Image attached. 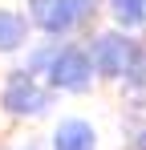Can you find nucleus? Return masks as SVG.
Returning <instances> with one entry per match:
<instances>
[{
  "label": "nucleus",
  "mask_w": 146,
  "mask_h": 150,
  "mask_svg": "<svg viewBox=\"0 0 146 150\" xmlns=\"http://www.w3.org/2000/svg\"><path fill=\"white\" fill-rule=\"evenodd\" d=\"M49 89H65V93H85L94 85V57L89 49H77V45H61L49 61Z\"/></svg>",
  "instance_id": "obj_1"
},
{
  "label": "nucleus",
  "mask_w": 146,
  "mask_h": 150,
  "mask_svg": "<svg viewBox=\"0 0 146 150\" xmlns=\"http://www.w3.org/2000/svg\"><path fill=\"white\" fill-rule=\"evenodd\" d=\"M0 105L8 114H16V118H41L53 105V89L37 85L33 69H16V73H8L4 89H0Z\"/></svg>",
  "instance_id": "obj_2"
},
{
  "label": "nucleus",
  "mask_w": 146,
  "mask_h": 150,
  "mask_svg": "<svg viewBox=\"0 0 146 150\" xmlns=\"http://www.w3.org/2000/svg\"><path fill=\"white\" fill-rule=\"evenodd\" d=\"M138 49L142 45L130 41V37H122V33H101V37H94V45H89V57H94V69L101 77H122L126 81Z\"/></svg>",
  "instance_id": "obj_3"
},
{
  "label": "nucleus",
  "mask_w": 146,
  "mask_h": 150,
  "mask_svg": "<svg viewBox=\"0 0 146 150\" xmlns=\"http://www.w3.org/2000/svg\"><path fill=\"white\" fill-rule=\"evenodd\" d=\"M89 12H94V0H57L53 8H45V12L37 16V25L45 28L49 37H61V33H69L73 25H81Z\"/></svg>",
  "instance_id": "obj_4"
},
{
  "label": "nucleus",
  "mask_w": 146,
  "mask_h": 150,
  "mask_svg": "<svg viewBox=\"0 0 146 150\" xmlns=\"http://www.w3.org/2000/svg\"><path fill=\"white\" fill-rule=\"evenodd\" d=\"M53 150H97V130L81 118H65L53 130Z\"/></svg>",
  "instance_id": "obj_5"
},
{
  "label": "nucleus",
  "mask_w": 146,
  "mask_h": 150,
  "mask_svg": "<svg viewBox=\"0 0 146 150\" xmlns=\"http://www.w3.org/2000/svg\"><path fill=\"white\" fill-rule=\"evenodd\" d=\"M28 41V21L12 8H0V53H12Z\"/></svg>",
  "instance_id": "obj_6"
},
{
  "label": "nucleus",
  "mask_w": 146,
  "mask_h": 150,
  "mask_svg": "<svg viewBox=\"0 0 146 150\" xmlns=\"http://www.w3.org/2000/svg\"><path fill=\"white\" fill-rule=\"evenodd\" d=\"M106 4H110V16L118 21V28L146 25V0H106Z\"/></svg>",
  "instance_id": "obj_7"
},
{
  "label": "nucleus",
  "mask_w": 146,
  "mask_h": 150,
  "mask_svg": "<svg viewBox=\"0 0 146 150\" xmlns=\"http://www.w3.org/2000/svg\"><path fill=\"white\" fill-rule=\"evenodd\" d=\"M126 85H134V89H142V85H146V49H138L130 73H126Z\"/></svg>",
  "instance_id": "obj_8"
},
{
  "label": "nucleus",
  "mask_w": 146,
  "mask_h": 150,
  "mask_svg": "<svg viewBox=\"0 0 146 150\" xmlns=\"http://www.w3.org/2000/svg\"><path fill=\"white\" fill-rule=\"evenodd\" d=\"M24 4H28V12H33V21H37V16H41L45 8H53L57 0H24Z\"/></svg>",
  "instance_id": "obj_9"
},
{
  "label": "nucleus",
  "mask_w": 146,
  "mask_h": 150,
  "mask_svg": "<svg viewBox=\"0 0 146 150\" xmlns=\"http://www.w3.org/2000/svg\"><path fill=\"white\" fill-rule=\"evenodd\" d=\"M138 150H146V130H142V134H138Z\"/></svg>",
  "instance_id": "obj_10"
},
{
  "label": "nucleus",
  "mask_w": 146,
  "mask_h": 150,
  "mask_svg": "<svg viewBox=\"0 0 146 150\" xmlns=\"http://www.w3.org/2000/svg\"><path fill=\"white\" fill-rule=\"evenodd\" d=\"M16 150H37V146H16Z\"/></svg>",
  "instance_id": "obj_11"
}]
</instances>
